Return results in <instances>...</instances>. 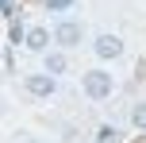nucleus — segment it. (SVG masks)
<instances>
[{
    "label": "nucleus",
    "instance_id": "8",
    "mask_svg": "<svg viewBox=\"0 0 146 143\" xmlns=\"http://www.w3.org/2000/svg\"><path fill=\"white\" fill-rule=\"evenodd\" d=\"M123 139V132L115 128V124H100V128H96V143H119Z\"/></svg>",
    "mask_w": 146,
    "mask_h": 143
},
{
    "label": "nucleus",
    "instance_id": "2",
    "mask_svg": "<svg viewBox=\"0 0 146 143\" xmlns=\"http://www.w3.org/2000/svg\"><path fill=\"white\" fill-rule=\"evenodd\" d=\"M50 35H54V46H58V50H77L81 43H85V27H81L77 19H58L50 27Z\"/></svg>",
    "mask_w": 146,
    "mask_h": 143
},
{
    "label": "nucleus",
    "instance_id": "9",
    "mask_svg": "<svg viewBox=\"0 0 146 143\" xmlns=\"http://www.w3.org/2000/svg\"><path fill=\"white\" fill-rule=\"evenodd\" d=\"M46 12H66V8H73V0H42Z\"/></svg>",
    "mask_w": 146,
    "mask_h": 143
},
{
    "label": "nucleus",
    "instance_id": "10",
    "mask_svg": "<svg viewBox=\"0 0 146 143\" xmlns=\"http://www.w3.org/2000/svg\"><path fill=\"white\" fill-rule=\"evenodd\" d=\"M19 143H38V139H31V136H23V139H19Z\"/></svg>",
    "mask_w": 146,
    "mask_h": 143
},
{
    "label": "nucleus",
    "instance_id": "5",
    "mask_svg": "<svg viewBox=\"0 0 146 143\" xmlns=\"http://www.w3.org/2000/svg\"><path fill=\"white\" fill-rule=\"evenodd\" d=\"M23 46H27L31 54H46V50L54 46L50 27H38V23H31V27H27V35H23Z\"/></svg>",
    "mask_w": 146,
    "mask_h": 143
},
{
    "label": "nucleus",
    "instance_id": "6",
    "mask_svg": "<svg viewBox=\"0 0 146 143\" xmlns=\"http://www.w3.org/2000/svg\"><path fill=\"white\" fill-rule=\"evenodd\" d=\"M42 70L54 74V77H62V74L69 70V54H66V50H46V54H42Z\"/></svg>",
    "mask_w": 146,
    "mask_h": 143
},
{
    "label": "nucleus",
    "instance_id": "1",
    "mask_svg": "<svg viewBox=\"0 0 146 143\" xmlns=\"http://www.w3.org/2000/svg\"><path fill=\"white\" fill-rule=\"evenodd\" d=\"M81 93H85L88 101H96V105H104V101L115 93V74H108L104 66H92L81 74Z\"/></svg>",
    "mask_w": 146,
    "mask_h": 143
},
{
    "label": "nucleus",
    "instance_id": "7",
    "mask_svg": "<svg viewBox=\"0 0 146 143\" xmlns=\"http://www.w3.org/2000/svg\"><path fill=\"white\" fill-rule=\"evenodd\" d=\"M127 120H131L135 132H142V136H146V101H135L131 112H127Z\"/></svg>",
    "mask_w": 146,
    "mask_h": 143
},
{
    "label": "nucleus",
    "instance_id": "3",
    "mask_svg": "<svg viewBox=\"0 0 146 143\" xmlns=\"http://www.w3.org/2000/svg\"><path fill=\"white\" fill-rule=\"evenodd\" d=\"M23 89H27V97H35V101H50L54 93H58V77L46 74V70H38V74H23Z\"/></svg>",
    "mask_w": 146,
    "mask_h": 143
},
{
    "label": "nucleus",
    "instance_id": "4",
    "mask_svg": "<svg viewBox=\"0 0 146 143\" xmlns=\"http://www.w3.org/2000/svg\"><path fill=\"white\" fill-rule=\"evenodd\" d=\"M92 50H96V58H100V62H115V58H123V54H127V46H123V39H119V35L100 31V35L92 39Z\"/></svg>",
    "mask_w": 146,
    "mask_h": 143
}]
</instances>
